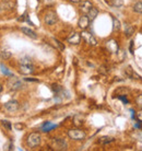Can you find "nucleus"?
Returning <instances> with one entry per match:
<instances>
[{
	"label": "nucleus",
	"mask_w": 142,
	"mask_h": 151,
	"mask_svg": "<svg viewBox=\"0 0 142 151\" xmlns=\"http://www.w3.org/2000/svg\"><path fill=\"white\" fill-rule=\"evenodd\" d=\"M42 141V137L38 132H32L27 136V139H26V144L30 148H35L41 145Z\"/></svg>",
	"instance_id": "obj_1"
},
{
	"label": "nucleus",
	"mask_w": 142,
	"mask_h": 151,
	"mask_svg": "<svg viewBox=\"0 0 142 151\" xmlns=\"http://www.w3.org/2000/svg\"><path fill=\"white\" fill-rule=\"evenodd\" d=\"M68 136L72 140H83L85 139L86 134L83 130H81V129L72 128L68 130Z\"/></svg>",
	"instance_id": "obj_2"
},
{
	"label": "nucleus",
	"mask_w": 142,
	"mask_h": 151,
	"mask_svg": "<svg viewBox=\"0 0 142 151\" xmlns=\"http://www.w3.org/2000/svg\"><path fill=\"white\" fill-rule=\"evenodd\" d=\"M57 21H58V17H57L56 12L54 11H48L44 17V22L47 25H54Z\"/></svg>",
	"instance_id": "obj_3"
},
{
	"label": "nucleus",
	"mask_w": 142,
	"mask_h": 151,
	"mask_svg": "<svg viewBox=\"0 0 142 151\" xmlns=\"http://www.w3.org/2000/svg\"><path fill=\"white\" fill-rule=\"evenodd\" d=\"M20 104L18 101L15 100H11V101H8L7 103H4V110L7 112H10V113H13V112H16L19 110Z\"/></svg>",
	"instance_id": "obj_4"
},
{
	"label": "nucleus",
	"mask_w": 142,
	"mask_h": 151,
	"mask_svg": "<svg viewBox=\"0 0 142 151\" xmlns=\"http://www.w3.org/2000/svg\"><path fill=\"white\" fill-rule=\"evenodd\" d=\"M8 86H9V88L12 89V90H20V89H22L23 88V83L20 79L13 77V78H11V79L9 80Z\"/></svg>",
	"instance_id": "obj_5"
},
{
	"label": "nucleus",
	"mask_w": 142,
	"mask_h": 151,
	"mask_svg": "<svg viewBox=\"0 0 142 151\" xmlns=\"http://www.w3.org/2000/svg\"><path fill=\"white\" fill-rule=\"evenodd\" d=\"M19 71L22 73V75H31L34 72V66L33 64H20L19 67Z\"/></svg>",
	"instance_id": "obj_6"
},
{
	"label": "nucleus",
	"mask_w": 142,
	"mask_h": 151,
	"mask_svg": "<svg viewBox=\"0 0 142 151\" xmlns=\"http://www.w3.org/2000/svg\"><path fill=\"white\" fill-rule=\"evenodd\" d=\"M81 36L84 38V41L87 43V44H90L92 46H95L97 44V41L96 38L94 37L93 34H91L90 32H86V31H83L82 33H81Z\"/></svg>",
	"instance_id": "obj_7"
},
{
	"label": "nucleus",
	"mask_w": 142,
	"mask_h": 151,
	"mask_svg": "<svg viewBox=\"0 0 142 151\" xmlns=\"http://www.w3.org/2000/svg\"><path fill=\"white\" fill-rule=\"evenodd\" d=\"M81 37H82L81 34H79L77 32H72L68 37V43H70L71 45H78L81 42Z\"/></svg>",
	"instance_id": "obj_8"
},
{
	"label": "nucleus",
	"mask_w": 142,
	"mask_h": 151,
	"mask_svg": "<svg viewBox=\"0 0 142 151\" xmlns=\"http://www.w3.org/2000/svg\"><path fill=\"white\" fill-rule=\"evenodd\" d=\"M106 48L108 49V52L110 53H117L119 50V45L115 40H110L106 43Z\"/></svg>",
	"instance_id": "obj_9"
},
{
	"label": "nucleus",
	"mask_w": 142,
	"mask_h": 151,
	"mask_svg": "<svg viewBox=\"0 0 142 151\" xmlns=\"http://www.w3.org/2000/svg\"><path fill=\"white\" fill-rule=\"evenodd\" d=\"M67 142L65 141V139H61V138H58V139L54 140V147L57 150H66L67 149Z\"/></svg>",
	"instance_id": "obj_10"
},
{
	"label": "nucleus",
	"mask_w": 142,
	"mask_h": 151,
	"mask_svg": "<svg viewBox=\"0 0 142 151\" xmlns=\"http://www.w3.org/2000/svg\"><path fill=\"white\" fill-rule=\"evenodd\" d=\"M89 24H90V19H89V17L87 15H82L80 19H79V22H78V25L82 30H85L89 27Z\"/></svg>",
	"instance_id": "obj_11"
},
{
	"label": "nucleus",
	"mask_w": 142,
	"mask_h": 151,
	"mask_svg": "<svg viewBox=\"0 0 142 151\" xmlns=\"http://www.w3.org/2000/svg\"><path fill=\"white\" fill-rule=\"evenodd\" d=\"M92 8H93V4H91L90 1H83L81 6H80V11L83 12L84 14H87Z\"/></svg>",
	"instance_id": "obj_12"
},
{
	"label": "nucleus",
	"mask_w": 142,
	"mask_h": 151,
	"mask_svg": "<svg viewBox=\"0 0 142 151\" xmlns=\"http://www.w3.org/2000/svg\"><path fill=\"white\" fill-rule=\"evenodd\" d=\"M21 31H22L26 36L33 38V40H36V38H37V34H36L34 31L30 30V29H27V27H21Z\"/></svg>",
	"instance_id": "obj_13"
},
{
	"label": "nucleus",
	"mask_w": 142,
	"mask_h": 151,
	"mask_svg": "<svg viewBox=\"0 0 142 151\" xmlns=\"http://www.w3.org/2000/svg\"><path fill=\"white\" fill-rule=\"evenodd\" d=\"M97 14H98V10H97L96 8H92L90 11H89V13H87V17H89V19H90V21H94V20L96 19Z\"/></svg>",
	"instance_id": "obj_14"
},
{
	"label": "nucleus",
	"mask_w": 142,
	"mask_h": 151,
	"mask_svg": "<svg viewBox=\"0 0 142 151\" xmlns=\"http://www.w3.org/2000/svg\"><path fill=\"white\" fill-rule=\"evenodd\" d=\"M11 52L10 50H8V49H2V50H0V58L1 59H4V60H8L10 57H11Z\"/></svg>",
	"instance_id": "obj_15"
},
{
	"label": "nucleus",
	"mask_w": 142,
	"mask_h": 151,
	"mask_svg": "<svg viewBox=\"0 0 142 151\" xmlns=\"http://www.w3.org/2000/svg\"><path fill=\"white\" fill-rule=\"evenodd\" d=\"M114 138L113 137H108V136H104L102 137V138H100V140H98V142L102 145H107V144H110V142H113L114 141Z\"/></svg>",
	"instance_id": "obj_16"
},
{
	"label": "nucleus",
	"mask_w": 142,
	"mask_h": 151,
	"mask_svg": "<svg viewBox=\"0 0 142 151\" xmlns=\"http://www.w3.org/2000/svg\"><path fill=\"white\" fill-rule=\"evenodd\" d=\"M120 27H121V24H120L119 20L115 18V17H113V30L114 31H119Z\"/></svg>",
	"instance_id": "obj_17"
},
{
	"label": "nucleus",
	"mask_w": 142,
	"mask_h": 151,
	"mask_svg": "<svg viewBox=\"0 0 142 151\" xmlns=\"http://www.w3.org/2000/svg\"><path fill=\"white\" fill-rule=\"evenodd\" d=\"M125 33L127 36H131V35L135 33V27L132 25H126L125 27Z\"/></svg>",
	"instance_id": "obj_18"
},
{
	"label": "nucleus",
	"mask_w": 142,
	"mask_h": 151,
	"mask_svg": "<svg viewBox=\"0 0 142 151\" xmlns=\"http://www.w3.org/2000/svg\"><path fill=\"white\" fill-rule=\"evenodd\" d=\"M133 11L137 13H142V1H138L133 4Z\"/></svg>",
	"instance_id": "obj_19"
},
{
	"label": "nucleus",
	"mask_w": 142,
	"mask_h": 151,
	"mask_svg": "<svg viewBox=\"0 0 142 151\" xmlns=\"http://www.w3.org/2000/svg\"><path fill=\"white\" fill-rule=\"evenodd\" d=\"M20 64H33L32 63V59H31L30 57H23L20 59Z\"/></svg>",
	"instance_id": "obj_20"
},
{
	"label": "nucleus",
	"mask_w": 142,
	"mask_h": 151,
	"mask_svg": "<svg viewBox=\"0 0 142 151\" xmlns=\"http://www.w3.org/2000/svg\"><path fill=\"white\" fill-rule=\"evenodd\" d=\"M112 4L114 7H121L123 4V0H112Z\"/></svg>",
	"instance_id": "obj_21"
},
{
	"label": "nucleus",
	"mask_w": 142,
	"mask_h": 151,
	"mask_svg": "<svg viewBox=\"0 0 142 151\" xmlns=\"http://www.w3.org/2000/svg\"><path fill=\"white\" fill-rule=\"evenodd\" d=\"M1 124L4 125V127H6V128H7L8 130H11V129H12V126H11V124H10V122H8V121H1Z\"/></svg>",
	"instance_id": "obj_22"
},
{
	"label": "nucleus",
	"mask_w": 142,
	"mask_h": 151,
	"mask_svg": "<svg viewBox=\"0 0 142 151\" xmlns=\"http://www.w3.org/2000/svg\"><path fill=\"white\" fill-rule=\"evenodd\" d=\"M55 127V125H50L49 123H47V124H45V126H44V132H49V129H52Z\"/></svg>",
	"instance_id": "obj_23"
},
{
	"label": "nucleus",
	"mask_w": 142,
	"mask_h": 151,
	"mask_svg": "<svg viewBox=\"0 0 142 151\" xmlns=\"http://www.w3.org/2000/svg\"><path fill=\"white\" fill-rule=\"evenodd\" d=\"M55 43H56L57 44V46H58V47H59V49L60 50H64V45H62V44H61V43H60L59 41H57V40H55Z\"/></svg>",
	"instance_id": "obj_24"
},
{
	"label": "nucleus",
	"mask_w": 142,
	"mask_h": 151,
	"mask_svg": "<svg viewBox=\"0 0 142 151\" xmlns=\"http://www.w3.org/2000/svg\"><path fill=\"white\" fill-rule=\"evenodd\" d=\"M137 118H138V121H140L142 123V111H140V112L137 114Z\"/></svg>",
	"instance_id": "obj_25"
},
{
	"label": "nucleus",
	"mask_w": 142,
	"mask_h": 151,
	"mask_svg": "<svg viewBox=\"0 0 142 151\" xmlns=\"http://www.w3.org/2000/svg\"><path fill=\"white\" fill-rule=\"evenodd\" d=\"M14 127L16 129H19V130H21V129L23 128V127H24V125H22V124H15L14 125Z\"/></svg>",
	"instance_id": "obj_26"
},
{
	"label": "nucleus",
	"mask_w": 142,
	"mask_h": 151,
	"mask_svg": "<svg viewBox=\"0 0 142 151\" xmlns=\"http://www.w3.org/2000/svg\"><path fill=\"white\" fill-rule=\"evenodd\" d=\"M137 103H138L139 105H142V95H140V96L137 99Z\"/></svg>",
	"instance_id": "obj_27"
},
{
	"label": "nucleus",
	"mask_w": 142,
	"mask_h": 151,
	"mask_svg": "<svg viewBox=\"0 0 142 151\" xmlns=\"http://www.w3.org/2000/svg\"><path fill=\"white\" fill-rule=\"evenodd\" d=\"M119 99L121 100V101H123V103H125V104H128V100L125 98V96H119Z\"/></svg>",
	"instance_id": "obj_28"
},
{
	"label": "nucleus",
	"mask_w": 142,
	"mask_h": 151,
	"mask_svg": "<svg viewBox=\"0 0 142 151\" xmlns=\"http://www.w3.org/2000/svg\"><path fill=\"white\" fill-rule=\"evenodd\" d=\"M129 50H130L131 54H133V42L132 41L130 42V49H129Z\"/></svg>",
	"instance_id": "obj_29"
},
{
	"label": "nucleus",
	"mask_w": 142,
	"mask_h": 151,
	"mask_svg": "<svg viewBox=\"0 0 142 151\" xmlns=\"http://www.w3.org/2000/svg\"><path fill=\"white\" fill-rule=\"evenodd\" d=\"M71 2H73V4H78V2H81L82 0H70Z\"/></svg>",
	"instance_id": "obj_30"
},
{
	"label": "nucleus",
	"mask_w": 142,
	"mask_h": 151,
	"mask_svg": "<svg viewBox=\"0 0 142 151\" xmlns=\"http://www.w3.org/2000/svg\"><path fill=\"white\" fill-rule=\"evenodd\" d=\"M1 90H2V87H1V84H0V92H1Z\"/></svg>",
	"instance_id": "obj_31"
}]
</instances>
